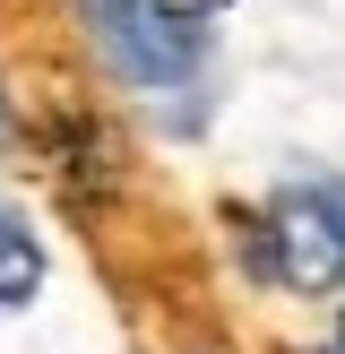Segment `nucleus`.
<instances>
[{
	"instance_id": "obj_1",
	"label": "nucleus",
	"mask_w": 345,
	"mask_h": 354,
	"mask_svg": "<svg viewBox=\"0 0 345 354\" xmlns=\"http://www.w3.org/2000/svg\"><path fill=\"white\" fill-rule=\"evenodd\" d=\"M268 277L293 294H328L345 286V182L319 173V182H293L285 199L268 207Z\"/></svg>"
},
{
	"instance_id": "obj_2",
	"label": "nucleus",
	"mask_w": 345,
	"mask_h": 354,
	"mask_svg": "<svg viewBox=\"0 0 345 354\" xmlns=\"http://www.w3.org/2000/svg\"><path fill=\"white\" fill-rule=\"evenodd\" d=\"M95 35L112 52V69L138 86H181L207 61V17L155 9V0H95Z\"/></svg>"
},
{
	"instance_id": "obj_3",
	"label": "nucleus",
	"mask_w": 345,
	"mask_h": 354,
	"mask_svg": "<svg viewBox=\"0 0 345 354\" xmlns=\"http://www.w3.org/2000/svg\"><path fill=\"white\" fill-rule=\"evenodd\" d=\"M34 286H43V242H34V234H26V216L0 199V311H17Z\"/></svg>"
},
{
	"instance_id": "obj_4",
	"label": "nucleus",
	"mask_w": 345,
	"mask_h": 354,
	"mask_svg": "<svg viewBox=\"0 0 345 354\" xmlns=\"http://www.w3.org/2000/svg\"><path fill=\"white\" fill-rule=\"evenodd\" d=\"M155 9H181V17H207L216 0H155Z\"/></svg>"
}]
</instances>
